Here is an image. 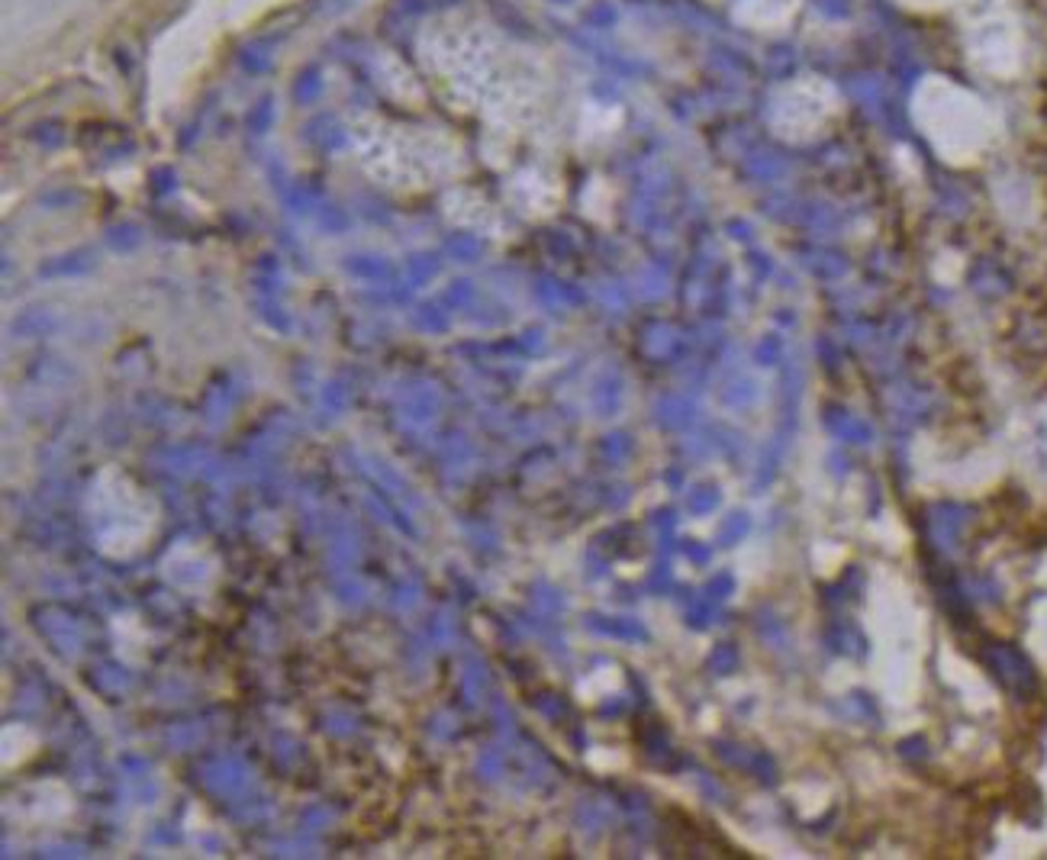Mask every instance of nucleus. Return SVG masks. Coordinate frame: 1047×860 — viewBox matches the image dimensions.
<instances>
[{
  "mask_svg": "<svg viewBox=\"0 0 1047 860\" xmlns=\"http://www.w3.org/2000/svg\"><path fill=\"white\" fill-rule=\"evenodd\" d=\"M268 65H271V55H268L265 49H261V46H249V49L242 52V68L249 71V75H261V71H265Z\"/></svg>",
  "mask_w": 1047,
  "mask_h": 860,
  "instance_id": "nucleus-3",
  "label": "nucleus"
},
{
  "mask_svg": "<svg viewBox=\"0 0 1047 860\" xmlns=\"http://www.w3.org/2000/svg\"><path fill=\"white\" fill-rule=\"evenodd\" d=\"M319 91H323V71H319V65H307L297 75V84H294V97L300 100V104H307V100H316Z\"/></svg>",
  "mask_w": 1047,
  "mask_h": 860,
  "instance_id": "nucleus-2",
  "label": "nucleus"
},
{
  "mask_svg": "<svg viewBox=\"0 0 1047 860\" xmlns=\"http://www.w3.org/2000/svg\"><path fill=\"white\" fill-rule=\"evenodd\" d=\"M36 748H39L36 732H29V728H23V725L4 728V767H7V770H10V767H20Z\"/></svg>",
  "mask_w": 1047,
  "mask_h": 860,
  "instance_id": "nucleus-1",
  "label": "nucleus"
}]
</instances>
